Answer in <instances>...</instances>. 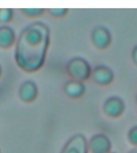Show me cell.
<instances>
[{
  "instance_id": "obj_6",
  "label": "cell",
  "mask_w": 137,
  "mask_h": 153,
  "mask_svg": "<svg viewBox=\"0 0 137 153\" xmlns=\"http://www.w3.org/2000/svg\"><path fill=\"white\" fill-rule=\"evenodd\" d=\"M123 108L122 102L121 100L117 98L108 99L105 103V108L109 114L116 115L121 113Z\"/></svg>"
},
{
  "instance_id": "obj_1",
  "label": "cell",
  "mask_w": 137,
  "mask_h": 153,
  "mask_svg": "<svg viewBox=\"0 0 137 153\" xmlns=\"http://www.w3.org/2000/svg\"><path fill=\"white\" fill-rule=\"evenodd\" d=\"M67 72L72 79L84 82L91 77V68L89 62L81 57H75L68 62Z\"/></svg>"
},
{
  "instance_id": "obj_2",
  "label": "cell",
  "mask_w": 137,
  "mask_h": 153,
  "mask_svg": "<svg viewBox=\"0 0 137 153\" xmlns=\"http://www.w3.org/2000/svg\"><path fill=\"white\" fill-rule=\"evenodd\" d=\"M91 77L97 84L105 85H108L112 82L114 75L109 68L106 66H99L92 71Z\"/></svg>"
},
{
  "instance_id": "obj_3",
  "label": "cell",
  "mask_w": 137,
  "mask_h": 153,
  "mask_svg": "<svg viewBox=\"0 0 137 153\" xmlns=\"http://www.w3.org/2000/svg\"><path fill=\"white\" fill-rule=\"evenodd\" d=\"M92 41L96 47L100 49H105L110 44L111 36L106 28L98 27L92 32Z\"/></svg>"
},
{
  "instance_id": "obj_11",
  "label": "cell",
  "mask_w": 137,
  "mask_h": 153,
  "mask_svg": "<svg viewBox=\"0 0 137 153\" xmlns=\"http://www.w3.org/2000/svg\"><path fill=\"white\" fill-rule=\"evenodd\" d=\"M133 59L134 61L137 63V46L133 51Z\"/></svg>"
},
{
  "instance_id": "obj_10",
  "label": "cell",
  "mask_w": 137,
  "mask_h": 153,
  "mask_svg": "<svg viewBox=\"0 0 137 153\" xmlns=\"http://www.w3.org/2000/svg\"><path fill=\"white\" fill-rule=\"evenodd\" d=\"M130 137L132 141L137 143V128L131 130L130 133Z\"/></svg>"
},
{
  "instance_id": "obj_9",
  "label": "cell",
  "mask_w": 137,
  "mask_h": 153,
  "mask_svg": "<svg viewBox=\"0 0 137 153\" xmlns=\"http://www.w3.org/2000/svg\"><path fill=\"white\" fill-rule=\"evenodd\" d=\"M67 9H50V11H49L50 13L51 14L52 16H54L62 17L63 16H65L67 12Z\"/></svg>"
},
{
  "instance_id": "obj_7",
  "label": "cell",
  "mask_w": 137,
  "mask_h": 153,
  "mask_svg": "<svg viewBox=\"0 0 137 153\" xmlns=\"http://www.w3.org/2000/svg\"><path fill=\"white\" fill-rule=\"evenodd\" d=\"M85 144L81 138H75L70 142L63 153H85Z\"/></svg>"
},
{
  "instance_id": "obj_8",
  "label": "cell",
  "mask_w": 137,
  "mask_h": 153,
  "mask_svg": "<svg viewBox=\"0 0 137 153\" xmlns=\"http://www.w3.org/2000/svg\"><path fill=\"white\" fill-rule=\"evenodd\" d=\"M37 89L36 86L33 82H26L22 87V94L23 98L26 100H30L33 99L36 94Z\"/></svg>"
},
{
  "instance_id": "obj_12",
  "label": "cell",
  "mask_w": 137,
  "mask_h": 153,
  "mask_svg": "<svg viewBox=\"0 0 137 153\" xmlns=\"http://www.w3.org/2000/svg\"><path fill=\"white\" fill-rule=\"evenodd\" d=\"M130 153H137V149H134V150H132Z\"/></svg>"
},
{
  "instance_id": "obj_4",
  "label": "cell",
  "mask_w": 137,
  "mask_h": 153,
  "mask_svg": "<svg viewBox=\"0 0 137 153\" xmlns=\"http://www.w3.org/2000/svg\"><path fill=\"white\" fill-rule=\"evenodd\" d=\"M65 91L68 95L76 97L82 95L85 91L83 82L71 79L66 83Z\"/></svg>"
},
{
  "instance_id": "obj_5",
  "label": "cell",
  "mask_w": 137,
  "mask_h": 153,
  "mask_svg": "<svg viewBox=\"0 0 137 153\" xmlns=\"http://www.w3.org/2000/svg\"><path fill=\"white\" fill-rule=\"evenodd\" d=\"M109 143L107 139L103 136L94 137L91 142V147L95 153H105L109 148Z\"/></svg>"
}]
</instances>
